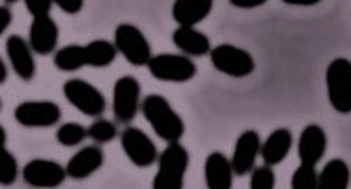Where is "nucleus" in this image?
I'll list each match as a JSON object with an SVG mask.
<instances>
[{
	"instance_id": "obj_35",
	"label": "nucleus",
	"mask_w": 351,
	"mask_h": 189,
	"mask_svg": "<svg viewBox=\"0 0 351 189\" xmlns=\"http://www.w3.org/2000/svg\"><path fill=\"white\" fill-rule=\"evenodd\" d=\"M8 145V133H5L4 126L0 124V148H5Z\"/></svg>"
},
{
	"instance_id": "obj_22",
	"label": "nucleus",
	"mask_w": 351,
	"mask_h": 189,
	"mask_svg": "<svg viewBox=\"0 0 351 189\" xmlns=\"http://www.w3.org/2000/svg\"><path fill=\"white\" fill-rule=\"evenodd\" d=\"M117 52L115 45L106 39H95V41L83 45V57H85V67H108L115 62Z\"/></svg>"
},
{
	"instance_id": "obj_18",
	"label": "nucleus",
	"mask_w": 351,
	"mask_h": 189,
	"mask_svg": "<svg viewBox=\"0 0 351 189\" xmlns=\"http://www.w3.org/2000/svg\"><path fill=\"white\" fill-rule=\"evenodd\" d=\"M205 173V184L207 189H232L233 188V173L232 161L228 159L223 153H210L205 159L203 166Z\"/></svg>"
},
{
	"instance_id": "obj_8",
	"label": "nucleus",
	"mask_w": 351,
	"mask_h": 189,
	"mask_svg": "<svg viewBox=\"0 0 351 189\" xmlns=\"http://www.w3.org/2000/svg\"><path fill=\"white\" fill-rule=\"evenodd\" d=\"M140 96H141V85L134 76L125 74L120 76L113 85V117L117 122L131 124L136 119L138 110H140Z\"/></svg>"
},
{
	"instance_id": "obj_32",
	"label": "nucleus",
	"mask_w": 351,
	"mask_h": 189,
	"mask_svg": "<svg viewBox=\"0 0 351 189\" xmlns=\"http://www.w3.org/2000/svg\"><path fill=\"white\" fill-rule=\"evenodd\" d=\"M230 4L237 9H256L267 4V0H230Z\"/></svg>"
},
{
	"instance_id": "obj_27",
	"label": "nucleus",
	"mask_w": 351,
	"mask_h": 189,
	"mask_svg": "<svg viewBox=\"0 0 351 189\" xmlns=\"http://www.w3.org/2000/svg\"><path fill=\"white\" fill-rule=\"evenodd\" d=\"M318 170L313 165H302L293 172L291 189H316L318 188Z\"/></svg>"
},
{
	"instance_id": "obj_5",
	"label": "nucleus",
	"mask_w": 351,
	"mask_h": 189,
	"mask_svg": "<svg viewBox=\"0 0 351 189\" xmlns=\"http://www.w3.org/2000/svg\"><path fill=\"white\" fill-rule=\"evenodd\" d=\"M64 98L73 104L80 113L87 117H101L106 111V98L103 92L90 82L82 78H71L62 87Z\"/></svg>"
},
{
	"instance_id": "obj_24",
	"label": "nucleus",
	"mask_w": 351,
	"mask_h": 189,
	"mask_svg": "<svg viewBox=\"0 0 351 189\" xmlns=\"http://www.w3.org/2000/svg\"><path fill=\"white\" fill-rule=\"evenodd\" d=\"M88 138L87 128L78 122H66L57 129V142L62 147H76Z\"/></svg>"
},
{
	"instance_id": "obj_4",
	"label": "nucleus",
	"mask_w": 351,
	"mask_h": 189,
	"mask_svg": "<svg viewBox=\"0 0 351 189\" xmlns=\"http://www.w3.org/2000/svg\"><path fill=\"white\" fill-rule=\"evenodd\" d=\"M115 45L119 52L131 66H147L152 55V46L145 34L132 23H120L115 29Z\"/></svg>"
},
{
	"instance_id": "obj_33",
	"label": "nucleus",
	"mask_w": 351,
	"mask_h": 189,
	"mask_svg": "<svg viewBox=\"0 0 351 189\" xmlns=\"http://www.w3.org/2000/svg\"><path fill=\"white\" fill-rule=\"evenodd\" d=\"M286 5H304V8H309V5H318L319 0H282Z\"/></svg>"
},
{
	"instance_id": "obj_36",
	"label": "nucleus",
	"mask_w": 351,
	"mask_h": 189,
	"mask_svg": "<svg viewBox=\"0 0 351 189\" xmlns=\"http://www.w3.org/2000/svg\"><path fill=\"white\" fill-rule=\"evenodd\" d=\"M0 110H2V99H0Z\"/></svg>"
},
{
	"instance_id": "obj_25",
	"label": "nucleus",
	"mask_w": 351,
	"mask_h": 189,
	"mask_svg": "<svg viewBox=\"0 0 351 189\" xmlns=\"http://www.w3.org/2000/svg\"><path fill=\"white\" fill-rule=\"evenodd\" d=\"M87 133L92 142H95L97 145H103L115 140L117 135H119V129H117L115 122H112V120L97 119L88 126Z\"/></svg>"
},
{
	"instance_id": "obj_28",
	"label": "nucleus",
	"mask_w": 351,
	"mask_h": 189,
	"mask_svg": "<svg viewBox=\"0 0 351 189\" xmlns=\"http://www.w3.org/2000/svg\"><path fill=\"white\" fill-rule=\"evenodd\" d=\"M249 175H251V189L276 188V172L272 170V166H256Z\"/></svg>"
},
{
	"instance_id": "obj_21",
	"label": "nucleus",
	"mask_w": 351,
	"mask_h": 189,
	"mask_svg": "<svg viewBox=\"0 0 351 189\" xmlns=\"http://www.w3.org/2000/svg\"><path fill=\"white\" fill-rule=\"evenodd\" d=\"M351 172L346 161L330 159L323 166L318 175V188L316 189H348L350 188Z\"/></svg>"
},
{
	"instance_id": "obj_13",
	"label": "nucleus",
	"mask_w": 351,
	"mask_h": 189,
	"mask_svg": "<svg viewBox=\"0 0 351 189\" xmlns=\"http://www.w3.org/2000/svg\"><path fill=\"white\" fill-rule=\"evenodd\" d=\"M5 54H8L9 64H11L18 78L23 80V82L34 80V76L38 73V66H36L32 48L23 37L18 36V34L9 36L8 41H5Z\"/></svg>"
},
{
	"instance_id": "obj_6",
	"label": "nucleus",
	"mask_w": 351,
	"mask_h": 189,
	"mask_svg": "<svg viewBox=\"0 0 351 189\" xmlns=\"http://www.w3.org/2000/svg\"><path fill=\"white\" fill-rule=\"evenodd\" d=\"M210 62L215 71L232 78H245L256 69V62L247 49L230 43L214 46L210 52Z\"/></svg>"
},
{
	"instance_id": "obj_11",
	"label": "nucleus",
	"mask_w": 351,
	"mask_h": 189,
	"mask_svg": "<svg viewBox=\"0 0 351 189\" xmlns=\"http://www.w3.org/2000/svg\"><path fill=\"white\" fill-rule=\"evenodd\" d=\"M14 119L23 128H51L62 119V110L53 101H23L14 108Z\"/></svg>"
},
{
	"instance_id": "obj_9",
	"label": "nucleus",
	"mask_w": 351,
	"mask_h": 189,
	"mask_svg": "<svg viewBox=\"0 0 351 189\" xmlns=\"http://www.w3.org/2000/svg\"><path fill=\"white\" fill-rule=\"evenodd\" d=\"M120 145L128 159L138 168H149L159 159V153L152 138L143 129L134 126H128L120 133Z\"/></svg>"
},
{
	"instance_id": "obj_20",
	"label": "nucleus",
	"mask_w": 351,
	"mask_h": 189,
	"mask_svg": "<svg viewBox=\"0 0 351 189\" xmlns=\"http://www.w3.org/2000/svg\"><path fill=\"white\" fill-rule=\"evenodd\" d=\"M212 9V0H177L171 5V16L178 27H196L203 20H207Z\"/></svg>"
},
{
	"instance_id": "obj_26",
	"label": "nucleus",
	"mask_w": 351,
	"mask_h": 189,
	"mask_svg": "<svg viewBox=\"0 0 351 189\" xmlns=\"http://www.w3.org/2000/svg\"><path fill=\"white\" fill-rule=\"evenodd\" d=\"M20 175L18 159L11 151L0 148V186H13Z\"/></svg>"
},
{
	"instance_id": "obj_2",
	"label": "nucleus",
	"mask_w": 351,
	"mask_h": 189,
	"mask_svg": "<svg viewBox=\"0 0 351 189\" xmlns=\"http://www.w3.org/2000/svg\"><path fill=\"white\" fill-rule=\"evenodd\" d=\"M189 159V151L180 142L168 144L157 159L152 189H184Z\"/></svg>"
},
{
	"instance_id": "obj_1",
	"label": "nucleus",
	"mask_w": 351,
	"mask_h": 189,
	"mask_svg": "<svg viewBox=\"0 0 351 189\" xmlns=\"http://www.w3.org/2000/svg\"><path fill=\"white\" fill-rule=\"evenodd\" d=\"M141 113L159 138L166 144H177L186 133V124L168 99L161 94H149L141 101Z\"/></svg>"
},
{
	"instance_id": "obj_7",
	"label": "nucleus",
	"mask_w": 351,
	"mask_h": 189,
	"mask_svg": "<svg viewBox=\"0 0 351 189\" xmlns=\"http://www.w3.org/2000/svg\"><path fill=\"white\" fill-rule=\"evenodd\" d=\"M147 67L156 80L171 83L191 82L198 73V67L193 62V58L177 54L154 55Z\"/></svg>"
},
{
	"instance_id": "obj_3",
	"label": "nucleus",
	"mask_w": 351,
	"mask_h": 189,
	"mask_svg": "<svg viewBox=\"0 0 351 189\" xmlns=\"http://www.w3.org/2000/svg\"><path fill=\"white\" fill-rule=\"evenodd\" d=\"M330 107L341 115L351 113V60L337 57L328 64L325 74Z\"/></svg>"
},
{
	"instance_id": "obj_34",
	"label": "nucleus",
	"mask_w": 351,
	"mask_h": 189,
	"mask_svg": "<svg viewBox=\"0 0 351 189\" xmlns=\"http://www.w3.org/2000/svg\"><path fill=\"white\" fill-rule=\"evenodd\" d=\"M8 76H9L8 66H5L4 58L0 57V85H2V83H5V80H8Z\"/></svg>"
},
{
	"instance_id": "obj_15",
	"label": "nucleus",
	"mask_w": 351,
	"mask_h": 189,
	"mask_svg": "<svg viewBox=\"0 0 351 189\" xmlns=\"http://www.w3.org/2000/svg\"><path fill=\"white\" fill-rule=\"evenodd\" d=\"M58 25L51 16L34 18L29 29V46L34 54L50 55L58 46Z\"/></svg>"
},
{
	"instance_id": "obj_30",
	"label": "nucleus",
	"mask_w": 351,
	"mask_h": 189,
	"mask_svg": "<svg viewBox=\"0 0 351 189\" xmlns=\"http://www.w3.org/2000/svg\"><path fill=\"white\" fill-rule=\"evenodd\" d=\"M55 5H58L60 11L67 12V14H78L85 2L83 0H55Z\"/></svg>"
},
{
	"instance_id": "obj_16",
	"label": "nucleus",
	"mask_w": 351,
	"mask_h": 189,
	"mask_svg": "<svg viewBox=\"0 0 351 189\" xmlns=\"http://www.w3.org/2000/svg\"><path fill=\"white\" fill-rule=\"evenodd\" d=\"M104 165V153L103 148L97 145H88V147L80 148L75 156H71L67 161L66 172L67 177L75 179V181H83L99 172Z\"/></svg>"
},
{
	"instance_id": "obj_12",
	"label": "nucleus",
	"mask_w": 351,
	"mask_h": 189,
	"mask_svg": "<svg viewBox=\"0 0 351 189\" xmlns=\"http://www.w3.org/2000/svg\"><path fill=\"white\" fill-rule=\"evenodd\" d=\"M261 151V136L254 129H247L237 138L232 154V168L237 177L249 175L256 168V159Z\"/></svg>"
},
{
	"instance_id": "obj_23",
	"label": "nucleus",
	"mask_w": 351,
	"mask_h": 189,
	"mask_svg": "<svg viewBox=\"0 0 351 189\" xmlns=\"http://www.w3.org/2000/svg\"><path fill=\"white\" fill-rule=\"evenodd\" d=\"M53 64L58 71L64 73H75V71L85 67V57H83V45H67L55 52Z\"/></svg>"
},
{
	"instance_id": "obj_19",
	"label": "nucleus",
	"mask_w": 351,
	"mask_h": 189,
	"mask_svg": "<svg viewBox=\"0 0 351 189\" xmlns=\"http://www.w3.org/2000/svg\"><path fill=\"white\" fill-rule=\"evenodd\" d=\"M171 39H173V45L189 58L210 55L212 52L210 39L207 34L195 27H177L171 34Z\"/></svg>"
},
{
	"instance_id": "obj_14",
	"label": "nucleus",
	"mask_w": 351,
	"mask_h": 189,
	"mask_svg": "<svg viewBox=\"0 0 351 189\" xmlns=\"http://www.w3.org/2000/svg\"><path fill=\"white\" fill-rule=\"evenodd\" d=\"M326 145H328V138H326V133L322 126H318V124L306 126L302 129L297 145L302 165H318L325 156Z\"/></svg>"
},
{
	"instance_id": "obj_10",
	"label": "nucleus",
	"mask_w": 351,
	"mask_h": 189,
	"mask_svg": "<svg viewBox=\"0 0 351 189\" xmlns=\"http://www.w3.org/2000/svg\"><path fill=\"white\" fill-rule=\"evenodd\" d=\"M21 179L36 189H55L67 179L66 166L53 159H30L21 168Z\"/></svg>"
},
{
	"instance_id": "obj_17",
	"label": "nucleus",
	"mask_w": 351,
	"mask_h": 189,
	"mask_svg": "<svg viewBox=\"0 0 351 189\" xmlns=\"http://www.w3.org/2000/svg\"><path fill=\"white\" fill-rule=\"evenodd\" d=\"M293 147V135L288 128H277L267 136V140L261 142L260 156L263 165L277 166L288 157L289 151Z\"/></svg>"
},
{
	"instance_id": "obj_29",
	"label": "nucleus",
	"mask_w": 351,
	"mask_h": 189,
	"mask_svg": "<svg viewBox=\"0 0 351 189\" xmlns=\"http://www.w3.org/2000/svg\"><path fill=\"white\" fill-rule=\"evenodd\" d=\"M55 5L53 0H25L27 11L32 14V18L50 16L51 8Z\"/></svg>"
},
{
	"instance_id": "obj_31",
	"label": "nucleus",
	"mask_w": 351,
	"mask_h": 189,
	"mask_svg": "<svg viewBox=\"0 0 351 189\" xmlns=\"http://www.w3.org/2000/svg\"><path fill=\"white\" fill-rule=\"evenodd\" d=\"M11 23H13V11L2 4L0 5V36L11 27Z\"/></svg>"
}]
</instances>
